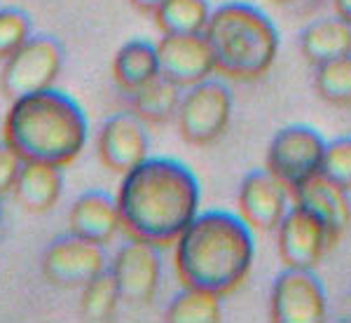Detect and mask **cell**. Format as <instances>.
Here are the masks:
<instances>
[{
    "label": "cell",
    "mask_w": 351,
    "mask_h": 323,
    "mask_svg": "<svg viewBox=\"0 0 351 323\" xmlns=\"http://www.w3.org/2000/svg\"><path fill=\"white\" fill-rule=\"evenodd\" d=\"M208 16H211L208 0H164L152 19L162 36H188V33H204Z\"/></svg>",
    "instance_id": "7402d4cb"
},
{
    "label": "cell",
    "mask_w": 351,
    "mask_h": 323,
    "mask_svg": "<svg viewBox=\"0 0 351 323\" xmlns=\"http://www.w3.org/2000/svg\"><path fill=\"white\" fill-rule=\"evenodd\" d=\"M288 200V190L265 169L243 176L237 195V208L239 218L253 232H274L291 206Z\"/></svg>",
    "instance_id": "5bb4252c"
},
{
    "label": "cell",
    "mask_w": 351,
    "mask_h": 323,
    "mask_svg": "<svg viewBox=\"0 0 351 323\" xmlns=\"http://www.w3.org/2000/svg\"><path fill=\"white\" fill-rule=\"evenodd\" d=\"M162 3H164V0H129V5H132L136 12L150 14V16L162 8Z\"/></svg>",
    "instance_id": "83f0119b"
},
{
    "label": "cell",
    "mask_w": 351,
    "mask_h": 323,
    "mask_svg": "<svg viewBox=\"0 0 351 323\" xmlns=\"http://www.w3.org/2000/svg\"><path fill=\"white\" fill-rule=\"evenodd\" d=\"M0 223H3V204H0Z\"/></svg>",
    "instance_id": "4dcf8cb0"
},
{
    "label": "cell",
    "mask_w": 351,
    "mask_h": 323,
    "mask_svg": "<svg viewBox=\"0 0 351 323\" xmlns=\"http://www.w3.org/2000/svg\"><path fill=\"white\" fill-rule=\"evenodd\" d=\"M326 309L324 283L311 270L286 267L276 276L269 296V319L274 323H321Z\"/></svg>",
    "instance_id": "9c48e42d"
},
{
    "label": "cell",
    "mask_w": 351,
    "mask_h": 323,
    "mask_svg": "<svg viewBox=\"0 0 351 323\" xmlns=\"http://www.w3.org/2000/svg\"><path fill=\"white\" fill-rule=\"evenodd\" d=\"M64 45L54 36H31L5 59L0 71V92L5 99L14 101L54 87L64 68Z\"/></svg>",
    "instance_id": "5b68a950"
},
{
    "label": "cell",
    "mask_w": 351,
    "mask_h": 323,
    "mask_svg": "<svg viewBox=\"0 0 351 323\" xmlns=\"http://www.w3.org/2000/svg\"><path fill=\"white\" fill-rule=\"evenodd\" d=\"M157 59H160V75L180 89L195 87L216 75V61L204 33L188 36H162L157 43Z\"/></svg>",
    "instance_id": "4fadbf2b"
},
{
    "label": "cell",
    "mask_w": 351,
    "mask_h": 323,
    "mask_svg": "<svg viewBox=\"0 0 351 323\" xmlns=\"http://www.w3.org/2000/svg\"><path fill=\"white\" fill-rule=\"evenodd\" d=\"M21 164H24V160L3 141V143H0V200L12 192Z\"/></svg>",
    "instance_id": "4316f807"
},
{
    "label": "cell",
    "mask_w": 351,
    "mask_h": 323,
    "mask_svg": "<svg viewBox=\"0 0 351 323\" xmlns=\"http://www.w3.org/2000/svg\"><path fill=\"white\" fill-rule=\"evenodd\" d=\"M271 3H276V5H293V3H298V0H271Z\"/></svg>",
    "instance_id": "f546056e"
},
{
    "label": "cell",
    "mask_w": 351,
    "mask_h": 323,
    "mask_svg": "<svg viewBox=\"0 0 351 323\" xmlns=\"http://www.w3.org/2000/svg\"><path fill=\"white\" fill-rule=\"evenodd\" d=\"M183 92L178 84L167 80L164 75H157L155 80H150L145 87L136 89L127 96L129 110L134 112L138 120L145 124H167L176 120V112H178L180 99Z\"/></svg>",
    "instance_id": "ffe728a7"
},
{
    "label": "cell",
    "mask_w": 351,
    "mask_h": 323,
    "mask_svg": "<svg viewBox=\"0 0 351 323\" xmlns=\"http://www.w3.org/2000/svg\"><path fill=\"white\" fill-rule=\"evenodd\" d=\"M232 120V92L223 80H204L188 87L180 99L176 122L185 143L206 148L228 132Z\"/></svg>",
    "instance_id": "8992f818"
},
{
    "label": "cell",
    "mask_w": 351,
    "mask_h": 323,
    "mask_svg": "<svg viewBox=\"0 0 351 323\" xmlns=\"http://www.w3.org/2000/svg\"><path fill=\"white\" fill-rule=\"evenodd\" d=\"M33 36V21L26 10L3 8L0 10V61L24 45Z\"/></svg>",
    "instance_id": "d4e9b609"
},
{
    "label": "cell",
    "mask_w": 351,
    "mask_h": 323,
    "mask_svg": "<svg viewBox=\"0 0 351 323\" xmlns=\"http://www.w3.org/2000/svg\"><path fill=\"white\" fill-rule=\"evenodd\" d=\"M108 270L115 276L122 302L132 307H143L155 300L162 281L160 248L148 241L129 239L115 253Z\"/></svg>",
    "instance_id": "30bf717a"
},
{
    "label": "cell",
    "mask_w": 351,
    "mask_h": 323,
    "mask_svg": "<svg viewBox=\"0 0 351 323\" xmlns=\"http://www.w3.org/2000/svg\"><path fill=\"white\" fill-rule=\"evenodd\" d=\"M326 141L304 124H291L271 139L265 169L293 195L321 171Z\"/></svg>",
    "instance_id": "52a82bcc"
},
{
    "label": "cell",
    "mask_w": 351,
    "mask_h": 323,
    "mask_svg": "<svg viewBox=\"0 0 351 323\" xmlns=\"http://www.w3.org/2000/svg\"><path fill=\"white\" fill-rule=\"evenodd\" d=\"M122 230L117 200L104 190H87L73 202L68 211V232L108 246Z\"/></svg>",
    "instance_id": "2e32d148"
},
{
    "label": "cell",
    "mask_w": 351,
    "mask_h": 323,
    "mask_svg": "<svg viewBox=\"0 0 351 323\" xmlns=\"http://www.w3.org/2000/svg\"><path fill=\"white\" fill-rule=\"evenodd\" d=\"M115 200L127 239L167 248L199 213L202 190L188 164L173 157H145L122 176Z\"/></svg>",
    "instance_id": "6da1fadb"
},
{
    "label": "cell",
    "mask_w": 351,
    "mask_h": 323,
    "mask_svg": "<svg viewBox=\"0 0 351 323\" xmlns=\"http://www.w3.org/2000/svg\"><path fill=\"white\" fill-rule=\"evenodd\" d=\"M89 139L87 115L73 96L49 87L10 101L3 141L24 162L68 167L82 155Z\"/></svg>",
    "instance_id": "3957f363"
},
{
    "label": "cell",
    "mask_w": 351,
    "mask_h": 323,
    "mask_svg": "<svg viewBox=\"0 0 351 323\" xmlns=\"http://www.w3.org/2000/svg\"><path fill=\"white\" fill-rule=\"evenodd\" d=\"M300 52L314 68L351 54V24L337 14L314 21L300 36Z\"/></svg>",
    "instance_id": "d6986e66"
},
{
    "label": "cell",
    "mask_w": 351,
    "mask_h": 323,
    "mask_svg": "<svg viewBox=\"0 0 351 323\" xmlns=\"http://www.w3.org/2000/svg\"><path fill=\"white\" fill-rule=\"evenodd\" d=\"M106 246L73 235H61L45 248L40 267L43 276L59 288H82L87 281L108 270Z\"/></svg>",
    "instance_id": "ba28073f"
},
{
    "label": "cell",
    "mask_w": 351,
    "mask_h": 323,
    "mask_svg": "<svg viewBox=\"0 0 351 323\" xmlns=\"http://www.w3.org/2000/svg\"><path fill=\"white\" fill-rule=\"evenodd\" d=\"M332 8H335V14L339 19L351 24V0H332Z\"/></svg>",
    "instance_id": "f1b7e54d"
},
{
    "label": "cell",
    "mask_w": 351,
    "mask_h": 323,
    "mask_svg": "<svg viewBox=\"0 0 351 323\" xmlns=\"http://www.w3.org/2000/svg\"><path fill=\"white\" fill-rule=\"evenodd\" d=\"M256 260L253 230L230 211L197 213L173 243L180 286L228 298L246 283Z\"/></svg>",
    "instance_id": "7a4b0ae2"
},
{
    "label": "cell",
    "mask_w": 351,
    "mask_h": 323,
    "mask_svg": "<svg viewBox=\"0 0 351 323\" xmlns=\"http://www.w3.org/2000/svg\"><path fill=\"white\" fill-rule=\"evenodd\" d=\"M160 75L157 45L143 38L124 43L112 59V80L122 94H132Z\"/></svg>",
    "instance_id": "ac0fdd59"
},
{
    "label": "cell",
    "mask_w": 351,
    "mask_h": 323,
    "mask_svg": "<svg viewBox=\"0 0 351 323\" xmlns=\"http://www.w3.org/2000/svg\"><path fill=\"white\" fill-rule=\"evenodd\" d=\"M314 89L326 104L335 108H351V54L316 66Z\"/></svg>",
    "instance_id": "cb8c5ba5"
},
{
    "label": "cell",
    "mask_w": 351,
    "mask_h": 323,
    "mask_svg": "<svg viewBox=\"0 0 351 323\" xmlns=\"http://www.w3.org/2000/svg\"><path fill=\"white\" fill-rule=\"evenodd\" d=\"M64 192V167L49 162H24L16 174L12 195L28 213H45L56 206Z\"/></svg>",
    "instance_id": "e0dca14e"
},
{
    "label": "cell",
    "mask_w": 351,
    "mask_h": 323,
    "mask_svg": "<svg viewBox=\"0 0 351 323\" xmlns=\"http://www.w3.org/2000/svg\"><path fill=\"white\" fill-rule=\"evenodd\" d=\"M120 302V288H117L110 270L101 272L99 276H94L92 281L82 286L80 311L87 321H112Z\"/></svg>",
    "instance_id": "603a6c76"
},
{
    "label": "cell",
    "mask_w": 351,
    "mask_h": 323,
    "mask_svg": "<svg viewBox=\"0 0 351 323\" xmlns=\"http://www.w3.org/2000/svg\"><path fill=\"white\" fill-rule=\"evenodd\" d=\"M291 202L300 204V206H304L307 211L314 213L316 218L324 220L332 246H337L342 241V237L351 230L349 192L335 185L332 180H328L326 176L316 174L304 185H300L291 195Z\"/></svg>",
    "instance_id": "9a60e30c"
},
{
    "label": "cell",
    "mask_w": 351,
    "mask_h": 323,
    "mask_svg": "<svg viewBox=\"0 0 351 323\" xmlns=\"http://www.w3.org/2000/svg\"><path fill=\"white\" fill-rule=\"evenodd\" d=\"M99 160L108 171L124 176L136 164L150 157V139L145 122L138 120L132 110H122L110 115L101 124L99 141H96Z\"/></svg>",
    "instance_id": "7c38bea8"
},
{
    "label": "cell",
    "mask_w": 351,
    "mask_h": 323,
    "mask_svg": "<svg viewBox=\"0 0 351 323\" xmlns=\"http://www.w3.org/2000/svg\"><path fill=\"white\" fill-rule=\"evenodd\" d=\"M279 258L286 267L314 270L332 251V241L324 220L300 204H291L279 228Z\"/></svg>",
    "instance_id": "8fae6325"
},
{
    "label": "cell",
    "mask_w": 351,
    "mask_h": 323,
    "mask_svg": "<svg viewBox=\"0 0 351 323\" xmlns=\"http://www.w3.org/2000/svg\"><path fill=\"white\" fill-rule=\"evenodd\" d=\"M169 323H218L223 321V298L211 291L183 286L164 311Z\"/></svg>",
    "instance_id": "44dd1931"
},
{
    "label": "cell",
    "mask_w": 351,
    "mask_h": 323,
    "mask_svg": "<svg viewBox=\"0 0 351 323\" xmlns=\"http://www.w3.org/2000/svg\"><path fill=\"white\" fill-rule=\"evenodd\" d=\"M216 61V73L225 80L256 82L269 73L279 54V31L256 5L225 3L211 10L204 28Z\"/></svg>",
    "instance_id": "277c9868"
},
{
    "label": "cell",
    "mask_w": 351,
    "mask_h": 323,
    "mask_svg": "<svg viewBox=\"0 0 351 323\" xmlns=\"http://www.w3.org/2000/svg\"><path fill=\"white\" fill-rule=\"evenodd\" d=\"M319 174L351 192V136H342V139L326 143Z\"/></svg>",
    "instance_id": "484cf974"
}]
</instances>
